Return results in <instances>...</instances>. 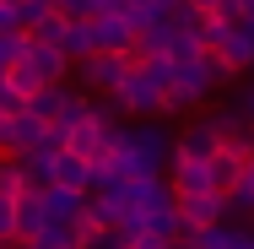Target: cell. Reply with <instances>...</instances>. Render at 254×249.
Segmentation results:
<instances>
[{
	"label": "cell",
	"instance_id": "1",
	"mask_svg": "<svg viewBox=\"0 0 254 249\" xmlns=\"http://www.w3.org/2000/svg\"><path fill=\"white\" fill-rule=\"evenodd\" d=\"M44 168H49V190H54V195H76V190H81V184L92 179V163H81V157H70L65 147H54Z\"/></svg>",
	"mask_w": 254,
	"mask_h": 249
},
{
	"label": "cell",
	"instance_id": "2",
	"mask_svg": "<svg viewBox=\"0 0 254 249\" xmlns=\"http://www.w3.org/2000/svg\"><path fill=\"white\" fill-rule=\"evenodd\" d=\"M173 200H179V222L195 228V233H211L216 217H222V200L211 195V190H200V195H173Z\"/></svg>",
	"mask_w": 254,
	"mask_h": 249
},
{
	"label": "cell",
	"instance_id": "3",
	"mask_svg": "<svg viewBox=\"0 0 254 249\" xmlns=\"http://www.w3.org/2000/svg\"><path fill=\"white\" fill-rule=\"evenodd\" d=\"M27 54H33V65H38V82H44V87H54V82L65 76V60H70V54H65V44H49V49H27Z\"/></svg>",
	"mask_w": 254,
	"mask_h": 249
},
{
	"label": "cell",
	"instance_id": "7",
	"mask_svg": "<svg viewBox=\"0 0 254 249\" xmlns=\"http://www.w3.org/2000/svg\"><path fill=\"white\" fill-rule=\"evenodd\" d=\"M11 228H16V195H5V190H0V239H5Z\"/></svg>",
	"mask_w": 254,
	"mask_h": 249
},
{
	"label": "cell",
	"instance_id": "4",
	"mask_svg": "<svg viewBox=\"0 0 254 249\" xmlns=\"http://www.w3.org/2000/svg\"><path fill=\"white\" fill-rule=\"evenodd\" d=\"M200 190H205V163H200V157H179L173 195H200Z\"/></svg>",
	"mask_w": 254,
	"mask_h": 249
},
{
	"label": "cell",
	"instance_id": "8",
	"mask_svg": "<svg viewBox=\"0 0 254 249\" xmlns=\"http://www.w3.org/2000/svg\"><path fill=\"white\" fill-rule=\"evenodd\" d=\"M238 22H249V27H254V0H238Z\"/></svg>",
	"mask_w": 254,
	"mask_h": 249
},
{
	"label": "cell",
	"instance_id": "6",
	"mask_svg": "<svg viewBox=\"0 0 254 249\" xmlns=\"http://www.w3.org/2000/svg\"><path fill=\"white\" fill-rule=\"evenodd\" d=\"M87 114H92V108H87V98H76V92H60V119H54L60 130H65V125H76V119H87Z\"/></svg>",
	"mask_w": 254,
	"mask_h": 249
},
{
	"label": "cell",
	"instance_id": "5",
	"mask_svg": "<svg viewBox=\"0 0 254 249\" xmlns=\"http://www.w3.org/2000/svg\"><path fill=\"white\" fill-rule=\"evenodd\" d=\"M211 152H216V130H211V125H200V130H184V141H179V157H211Z\"/></svg>",
	"mask_w": 254,
	"mask_h": 249
}]
</instances>
